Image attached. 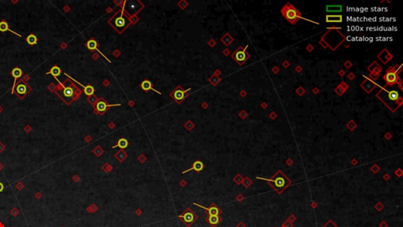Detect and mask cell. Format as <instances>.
<instances>
[{
	"mask_svg": "<svg viewBox=\"0 0 403 227\" xmlns=\"http://www.w3.org/2000/svg\"><path fill=\"white\" fill-rule=\"evenodd\" d=\"M398 77H399V76H398L397 70H395L393 67H390L386 72L385 75H384V81H386L387 85H389V86H392V85H395L397 83Z\"/></svg>",
	"mask_w": 403,
	"mask_h": 227,
	"instance_id": "8992f818",
	"label": "cell"
},
{
	"mask_svg": "<svg viewBox=\"0 0 403 227\" xmlns=\"http://www.w3.org/2000/svg\"><path fill=\"white\" fill-rule=\"evenodd\" d=\"M141 88L144 90V91H149V90H153V91H154L155 92H157V93H159L161 95V93L159 92V91H156V90L154 89V88L152 87V83L150 82V81H148V80H145V81H144L143 82H142Z\"/></svg>",
	"mask_w": 403,
	"mask_h": 227,
	"instance_id": "e0dca14e",
	"label": "cell"
},
{
	"mask_svg": "<svg viewBox=\"0 0 403 227\" xmlns=\"http://www.w3.org/2000/svg\"><path fill=\"white\" fill-rule=\"evenodd\" d=\"M109 106H110L107 105L105 101H99V102L96 104L95 108H96V110H97L99 113L102 114V113H104L106 111L107 107H109Z\"/></svg>",
	"mask_w": 403,
	"mask_h": 227,
	"instance_id": "ffe728a7",
	"label": "cell"
},
{
	"mask_svg": "<svg viewBox=\"0 0 403 227\" xmlns=\"http://www.w3.org/2000/svg\"><path fill=\"white\" fill-rule=\"evenodd\" d=\"M26 41L29 45H35L38 42V38H37V36L36 35L30 34L29 36H28Z\"/></svg>",
	"mask_w": 403,
	"mask_h": 227,
	"instance_id": "d4e9b609",
	"label": "cell"
},
{
	"mask_svg": "<svg viewBox=\"0 0 403 227\" xmlns=\"http://www.w3.org/2000/svg\"><path fill=\"white\" fill-rule=\"evenodd\" d=\"M61 70L57 66H54L51 69V70L49 71L48 73H46V74H51L52 76L55 77V79H57V76H59L61 74Z\"/></svg>",
	"mask_w": 403,
	"mask_h": 227,
	"instance_id": "44dd1931",
	"label": "cell"
},
{
	"mask_svg": "<svg viewBox=\"0 0 403 227\" xmlns=\"http://www.w3.org/2000/svg\"><path fill=\"white\" fill-rule=\"evenodd\" d=\"M377 97L383 103H384L389 109L392 110H395L399 107L400 105V101L402 100L399 91L396 90L389 91L385 88H382L378 92Z\"/></svg>",
	"mask_w": 403,
	"mask_h": 227,
	"instance_id": "6da1fadb",
	"label": "cell"
},
{
	"mask_svg": "<svg viewBox=\"0 0 403 227\" xmlns=\"http://www.w3.org/2000/svg\"><path fill=\"white\" fill-rule=\"evenodd\" d=\"M246 50H247V47L243 48V47H240L239 48L237 49L236 51H235V53L232 55V58L239 65H243L244 62H247V59L250 58V55L247 53Z\"/></svg>",
	"mask_w": 403,
	"mask_h": 227,
	"instance_id": "5b68a950",
	"label": "cell"
},
{
	"mask_svg": "<svg viewBox=\"0 0 403 227\" xmlns=\"http://www.w3.org/2000/svg\"><path fill=\"white\" fill-rule=\"evenodd\" d=\"M128 145H129V143H128V140H127L126 139H125V138H120V140H118L117 144V145L113 147V148H116V147H119V148H120L122 149L126 148L127 147H128Z\"/></svg>",
	"mask_w": 403,
	"mask_h": 227,
	"instance_id": "cb8c5ba5",
	"label": "cell"
},
{
	"mask_svg": "<svg viewBox=\"0 0 403 227\" xmlns=\"http://www.w3.org/2000/svg\"><path fill=\"white\" fill-rule=\"evenodd\" d=\"M15 89H16V92L18 95H25L28 92V87L25 83H21V84L16 86Z\"/></svg>",
	"mask_w": 403,
	"mask_h": 227,
	"instance_id": "4fadbf2b",
	"label": "cell"
},
{
	"mask_svg": "<svg viewBox=\"0 0 403 227\" xmlns=\"http://www.w3.org/2000/svg\"><path fill=\"white\" fill-rule=\"evenodd\" d=\"M327 12H330V13H339V12H341L342 11V6L341 5H336V6H327V8H326Z\"/></svg>",
	"mask_w": 403,
	"mask_h": 227,
	"instance_id": "7402d4cb",
	"label": "cell"
},
{
	"mask_svg": "<svg viewBox=\"0 0 403 227\" xmlns=\"http://www.w3.org/2000/svg\"><path fill=\"white\" fill-rule=\"evenodd\" d=\"M97 46H98V43L96 42L95 40H88V41H87V48H88L90 51H94V50H95V51H99V53L101 54V55H102L103 57H105V56H104V55H102V54L101 52L99 51V50H98ZM105 58H106V57H105ZM106 58L108 60V61H109V62H110V60L108 59L107 58Z\"/></svg>",
	"mask_w": 403,
	"mask_h": 227,
	"instance_id": "5bb4252c",
	"label": "cell"
},
{
	"mask_svg": "<svg viewBox=\"0 0 403 227\" xmlns=\"http://www.w3.org/2000/svg\"><path fill=\"white\" fill-rule=\"evenodd\" d=\"M342 15H327L326 21L327 22H342Z\"/></svg>",
	"mask_w": 403,
	"mask_h": 227,
	"instance_id": "d6986e66",
	"label": "cell"
},
{
	"mask_svg": "<svg viewBox=\"0 0 403 227\" xmlns=\"http://www.w3.org/2000/svg\"><path fill=\"white\" fill-rule=\"evenodd\" d=\"M194 205H196V206L199 207V208H203L204 210H206L207 211H208V214H209V215H219V214L221 213V211H220L219 208H218V207H216L215 205H213V206L210 207V208H205V207L202 206V205H198V204H195V203H194Z\"/></svg>",
	"mask_w": 403,
	"mask_h": 227,
	"instance_id": "8fae6325",
	"label": "cell"
},
{
	"mask_svg": "<svg viewBox=\"0 0 403 227\" xmlns=\"http://www.w3.org/2000/svg\"><path fill=\"white\" fill-rule=\"evenodd\" d=\"M281 13L283 15L284 18L287 21H289L290 23L292 25H295L299 21L302 17H301V13L291 3H287L284 7L281 10Z\"/></svg>",
	"mask_w": 403,
	"mask_h": 227,
	"instance_id": "3957f363",
	"label": "cell"
},
{
	"mask_svg": "<svg viewBox=\"0 0 403 227\" xmlns=\"http://www.w3.org/2000/svg\"><path fill=\"white\" fill-rule=\"evenodd\" d=\"M65 74H66V76H69V77H70V78L72 79L73 81H74L75 82H76L77 84H79L80 86H82V87L84 88V93L86 94L87 96H92L93 94H94V92H95V88H94V87H93V86H91V85H87V86H84L82 84H80V83L78 82V81H75V80H74V79H73L70 76L67 75L66 73H65Z\"/></svg>",
	"mask_w": 403,
	"mask_h": 227,
	"instance_id": "7c38bea8",
	"label": "cell"
},
{
	"mask_svg": "<svg viewBox=\"0 0 403 227\" xmlns=\"http://www.w3.org/2000/svg\"><path fill=\"white\" fill-rule=\"evenodd\" d=\"M190 89L191 88H188L186 91H184V90L181 89V88L180 87L177 88L174 91V92L172 93V96L175 99L176 101H177L178 103H180L185 99L186 96H187V95H186L187 91H189Z\"/></svg>",
	"mask_w": 403,
	"mask_h": 227,
	"instance_id": "9c48e42d",
	"label": "cell"
},
{
	"mask_svg": "<svg viewBox=\"0 0 403 227\" xmlns=\"http://www.w3.org/2000/svg\"><path fill=\"white\" fill-rule=\"evenodd\" d=\"M11 75H12V76H13V78H14V82H13L12 90H11V93L13 94V92H14L15 85H16V82H17V79L21 77V76L23 75V71H22L21 69L19 68V67H16V68H14L13 70H12Z\"/></svg>",
	"mask_w": 403,
	"mask_h": 227,
	"instance_id": "30bf717a",
	"label": "cell"
},
{
	"mask_svg": "<svg viewBox=\"0 0 403 227\" xmlns=\"http://www.w3.org/2000/svg\"><path fill=\"white\" fill-rule=\"evenodd\" d=\"M63 94L64 96H65V97L71 99L74 95L73 88L71 87H65L63 90Z\"/></svg>",
	"mask_w": 403,
	"mask_h": 227,
	"instance_id": "603a6c76",
	"label": "cell"
},
{
	"mask_svg": "<svg viewBox=\"0 0 403 227\" xmlns=\"http://www.w3.org/2000/svg\"><path fill=\"white\" fill-rule=\"evenodd\" d=\"M179 218H181L183 219V222L185 223L186 225L190 226L191 223H193L196 219V216H195V214L193 211L190 210V209H188L185 213H184L181 215H179Z\"/></svg>",
	"mask_w": 403,
	"mask_h": 227,
	"instance_id": "ba28073f",
	"label": "cell"
},
{
	"mask_svg": "<svg viewBox=\"0 0 403 227\" xmlns=\"http://www.w3.org/2000/svg\"><path fill=\"white\" fill-rule=\"evenodd\" d=\"M203 167H204V166H203V163H202V162H201V161H196V162H194L191 168L188 169V170H186V171H184L183 173H184V174H185V173L189 172V171H191V170H195V171H197V172H199V171H201V170H203Z\"/></svg>",
	"mask_w": 403,
	"mask_h": 227,
	"instance_id": "9a60e30c",
	"label": "cell"
},
{
	"mask_svg": "<svg viewBox=\"0 0 403 227\" xmlns=\"http://www.w3.org/2000/svg\"><path fill=\"white\" fill-rule=\"evenodd\" d=\"M258 178L262 179V180H265L266 181H268V185H271L272 187V189H274L275 191H277L278 193H282L287 187H288L291 184V180L287 178V177L283 173H282V171H280V170L277 171V173H276L271 179H265L262 178H258Z\"/></svg>",
	"mask_w": 403,
	"mask_h": 227,
	"instance_id": "7a4b0ae2",
	"label": "cell"
},
{
	"mask_svg": "<svg viewBox=\"0 0 403 227\" xmlns=\"http://www.w3.org/2000/svg\"><path fill=\"white\" fill-rule=\"evenodd\" d=\"M220 221H221V218L219 217V215H209L207 218V222L213 227L218 225L220 223Z\"/></svg>",
	"mask_w": 403,
	"mask_h": 227,
	"instance_id": "ac0fdd59",
	"label": "cell"
},
{
	"mask_svg": "<svg viewBox=\"0 0 403 227\" xmlns=\"http://www.w3.org/2000/svg\"><path fill=\"white\" fill-rule=\"evenodd\" d=\"M109 22L119 32H123L125 29V28L129 25V23H130L129 18L122 12H119V13H117Z\"/></svg>",
	"mask_w": 403,
	"mask_h": 227,
	"instance_id": "277c9868",
	"label": "cell"
},
{
	"mask_svg": "<svg viewBox=\"0 0 403 227\" xmlns=\"http://www.w3.org/2000/svg\"><path fill=\"white\" fill-rule=\"evenodd\" d=\"M7 31H9V32H12V33H13V34L17 35V36L21 37V35L18 34V33H17V32H13V30H11V29H10V28H9L8 23H7V21H2L1 22H0V32H7Z\"/></svg>",
	"mask_w": 403,
	"mask_h": 227,
	"instance_id": "2e32d148",
	"label": "cell"
},
{
	"mask_svg": "<svg viewBox=\"0 0 403 227\" xmlns=\"http://www.w3.org/2000/svg\"><path fill=\"white\" fill-rule=\"evenodd\" d=\"M3 189H4V185L2 182H0V192H2Z\"/></svg>",
	"mask_w": 403,
	"mask_h": 227,
	"instance_id": "4316f807",
	"label": "cell"
},
{
	"mask_svg": "<svg viewBox=\"0 0 403 227\" xmlns=\"http://www.w3.org/2000/svg\"><path fill=\"white\" fill-rule=\"evenodd\" d=\"M323 227H338L331 220H329Z\"/></svg>",
	"mask_w": 403,
	"mask_h": 227,
	"instance_id": "484cf974",
	"label": "cell"
},
{
	"mask_svg": "<svg viewBox=\"0 0 403 227\" xmlns=\"http://www.w3.org/2000/svg\"><path fill=\"white\" fill-rule=\"evenodd\" d=\"M125 10L129 14H134V13H136L138 11L140 10V9L142 8V5L140 4V2H137V1H130V2H126V4H125Z\"/></svg>",
	"mask_w": 403,
	"mask_h": 227,
	"instance_id": "52a82bcc",
	"label": "cell"
}]
</instances>
